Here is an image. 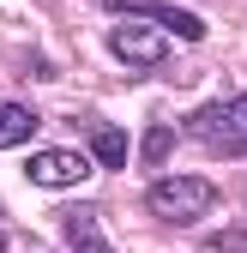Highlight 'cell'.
I'll use <instances>...</instances> for the list:
<instances>
[{
    "label": "cell",
    "mask_w": 247,
    "mask_h": 253,
    "mask_svg": "<svg viewBox=\"0 0 247 253\" xmlns=\"http://www.w3.org/2000/svg\"><path fill=\"white\" fill-rule=\"evenodd\" d=\"M109 48L127 60V67H163L169 37H163V30H151V18H121V24L109 30Z\"/></svg>",
    "instance_id": "obj_4"
},
{
    "label": "cell",
    "mask_w": 247,
    "mask_h": 253,
    "mask_svg": "<svg viewBox=\"0 0 247 253\" xmlns=\"http://www.w3.org/2000/svg\"><path fill=\"white\" fill-rule=\"evenodd\" d=\"M187 133L211 151V157H247V90H235V97L211 103L187 121Z\"/></svg>",
    "instance_id": "obj_1"
},
{
    "label": "cell",
    "mask_w": 247,
    "mask_h": 253,
    "mask_svg": "<svg viewBox=\"0 0 247 253\" xmlns=\"http://www.w3.org/2000/svg\"><path fill=\"white\" fill-rule=\"evenodd\" d=\"M54 223H60V235H67V247H73V253H121V247L103 235V217L90 211V205H67Z\"/></svg>",
    "instance_id": "obj_6"
},
{
    "label": "cell",
    "mask_w": 247,
    "mask_h": 253,
    "mask_svg": "<svg viewBox=\"0 0 247 253\" xmlns=\"http://www.w3.org/2000/svg\"><path fill=\"white\" fill-rule=\"evenodd\" d=\"M169 151H175V133H169V126L157 121V126H151V139H145V163H163Z\"/></svg>",
    "instance_id": "obj_9"
},
{
    "label": "cell",
    "mask_w": 247,
    "mask_h": 253,
    "mask_svg": "<svg viewBox=\"0 0 247 253\" xmlns=\"http://www.w3.org/2000/svg\"><path fill=\"white\" fill-rule=\"evenodd\" d=\"M211 247H217V253H241V247H247V229H235V235H217Z\"/></svg>",
    "instance_id": "obj_10"
},
{
    "label": "cell",
    "mask_w": 247,
    "mask_h": 253,
    "mask_svg": "<svg viewBox=\"0 0 247 253\" xmlns=\"http://www.w3.org/2000/svg\"><path fill=\"white\" fill-rule=\"evenodd\" d=\"M24 181H37V187H48V193H67V187H79V181H90V163L79 151H37L24 163Z\"/></svg>",
    "instance_id": "obj_5"
},
{
    "label": "cell",
    "mask_w": 247,
    "mask_h": 253,
    "mask_svg": "<svg viewBox=\"0 0 247 253\" xmlns=\"http://www.w3.org/2000/svg\"><path fill=\"white\" fill-rule=\"evenodd\" d=\"M145 205H151V217H163V223H199V217L217 205V187L205 175H163V181H151Z\"/></svg>",
    "instance_id": "obj_2"
},
{
    "label": "cell",
    "mask_w": 247,
    "mask_h": 253,
    "mask_svg": "<svg viewBox=\"0 0 247 253\" xmlns=\"http://www.w3.org/2000/svg\"><path fill=\"white\" fill-rule=\"evenodd\" d=\"M90 157H97V163L103 169H121V163H127V133H121V126H90Z\"/></svg>",
    "instance_id": "obj_7"
},
{
    "label": "cell",
    "mask_w": 247,
    "mask_h": 253,
    "mask_svg": "<svg viewBox=\"0 0 247 253\" xmlns=\"http://www.w3.org/2000/svg\"><path fill=\"white\" fill-rule=\"evenodd\" d=\"M109 6L121 18H151L157 30H169V37H181V42H199L205 37V18L187 12V6H175V0H109Z\"/></svg>",
    "instance_id": "obj_3"
},
{
    "label": "cell",
    "mask_w": 247,
    "mask_h": 253,
    "mask_svg": "<svg viewBox=\"0 0 247 253\" xmlns=\"http://www.w3.org/2000/svg\"><path fill=\"white\" fill-rule=\"evenodd\" d=\"M30 133H37V115H30L24 103H12V109H0V151H12V145H24Z\"/></svg>",
    "instance_id": "obj_8"
},
{
    "label": "cell",
    "mask_w": 247,
    "mask_h": 253,
    "mask_svg": "<svg viewBox=\"0 0 247 253\" xmlns=\"http://www.w3.org/2000/svg\"><path fill=\"white\" fill-rule=\"evenodd\" d=\"M0 247H6V229H0Z\"/></svg>",
    "instance_id": "obj_11"
}]
</instances>
